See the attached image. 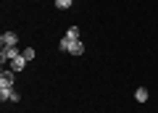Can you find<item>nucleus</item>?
<instances>
[{"instance_id": "obj_1", "label": "nucleus", "mask_w": 158, "mask_h": 113, "mask_svg": "<svg viewBox=\"0 0 158 113\" xmlns=\"http://www.w3.org/2000/svg\"><path fill=\"white\" fill-rule=\"evenodd\" d=\"M13 82H16V71H6L3 68V74H0V87L3 90H13Z\"/></svg>"}, {"instance_id": "obj_2", "label": "nucleus", "mask_w": 158, "mask_h": 113, "mask_svg": "<svg viewBox=\"0 0 158 113\" xmlns=\"http://www.w3.org/2000/svg\"><path fill=\"white\" fill-rule=\"evenodd\" d=\"M0 42H3V47H16L19 45V34L16 32H3L0 34Z\"/></svg>"}, {"instance_id": "obj_3", "label": "nucleus", "mask_w": 158, "mask_h": 113, "mask_svg": "<svg viewBox=\"0 0 158 113\" xmlns=\"http://www.w3.org/2000/svg\"><path fill=\"white\" fill-rule=\"evenodd\" d=\"M21 53H19V47H3L0 50V63L6 66V61H13V58H19Z\"/></svg>"}, {"instance_id": "obj_4", "label": "nucleus", "mask_w": 158, "mask_h": 113, "mask_svg": "<svg viewBox=\"0 0 158 113\" xmlns=\"http://www.w3.org/2000/svg\"><path fill=\"white\" fill-rule=\"evenodd\" d=\"M69 53H71V55H82V53H85V45H82V40H74L71 45H69Z\"/></svg>"}, {"instance_id": "obj_5", "label": "nucleus", "mask_w": 158, "mask_h": 113, "mask_svg": "<svg viewBox=\"0 0 158 113\" xmlns=\"http://www.w3.org/2000/svg\"><path fill=\"white\" fill-rule=\"evenodd\" d=\"M27 58H24V55H19V58H13V61H11V71H21V68L24 66H27Z\"/></svg>"}, {"instance_id": "obj_6", "label": "nucleus", "mask_w": 158, "mask_h": 113, "mask_svg": "<svg viewBox=\"0 0 158 113\" xmlns=\"http://www.w3.org/2000/svg\"><path fill=\"white\" fill-rule=\"evenodd\" d=\"M135 100L137 103H148V90H145V87H140V90L135 92Z\"/></svg>"}, {"instance_id": "obj_7", "label": "nucleus", "mask_w": 158, "mask_h": 113, "mask_svg": "<svg viewBox=\"0 0 158 113\" xmlns=\"http://www.w3.org/2000/svg\"><path fill=\"white\" fill-rule=\"evenodd\" d=\"M71 3L74 0H56V8L58 11H66V8H71Z\"/></svg>"}, {"instance_id": "obj_8", "label": "nucleus", "mask_w": 158, "mask_h": 113, "mask_svg": "<svg viewBox=\"0 0 158 113\" xmlns=\"http://www.w3.org/2000/svg\"><path fill=\"white\" fill-rule=\"evenodd\" d=\"M66 37H69V40H79V26H71L66 32Z\"/></svg>"}, {"instance_id": "obj_9", "label": "nucleus", "mask_w": 158, "mask_h": 113, "mask_svg": "<svg viewBox=\"0 0 158 113\" xmlns=\"http://www.w3.org/2000/svg\"><path fill=\"white\" fill-rule=\"evenodd\" d=\"M21 55L27 58V61H32V58H34V47H27V50H21Z\"/></svg>"}]
</instances>
